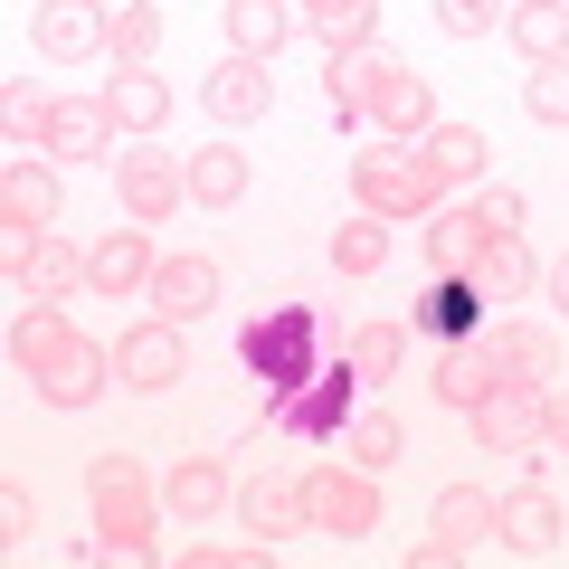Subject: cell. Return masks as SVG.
Returning a JSON list of instances; mask_svg holds the SVG:
<instances>
[{"label": "cell", "mask_w": 569, "mask_h": 569, "mask_svg": "<svg viewBox=\"0 0 569 569\" xmlns=\"http://www.w3.org/2000/svg\"><path fill=\"white\" fill-rule=\"evenodd\" d=\"M39 142L58 162H114V114H104V96H58Z\"/></svg>", "instance_id": "cell-15"}, {"label": "cell", "mask_w": 569, "mask_h": 569, "mask_svg": "<svg viewBox=\"0 0 569 569\" xmlns=\"http://www.w3.org/2000/svg\"><path fill=\"white\" fill-rule=\"evenodd\" d=\"M96 503V541H104V560H162V493L152 485H104V493H86Z\"/></svg>", "instance_id": "cell-5"}, {"label": "cell", "mask_w": 569, "mask_h": 569, "mask_svg": "<svg viewBox=\"0 0 569 569\" xmlns=\"http://www.w3.org/2000/svg\"><path fill=\"white\" fill-rule=\"evenodd\" d=\"M142 295H152V313H162V323H181V332H190L209 305H219V266H209V257H162Z\"/></svg>", "instance_id": "cell-19"}, {"label": "cell", "mask_w": 569, "mask_h": 569, "mask_svg": "<svg viewBox=\"0 0 569 569\" xmlns=\"http://www.w3.org/2000/svg\"><path fill=\"white\" fill-rule=\"evenodd\" d=\"M219 503H238V485H228V466H219V456H181V466L162 475V512H171V522H190V531H200Z\"/></svg>", "instance_id": "cell-22"}, {"label": "cell", "mask_w": 569, "mask_h": 569, "mask_svg": "<svg viewBox=\"0 0 569 569\" xmlns=\"http://www.w3.org/2000/svg\"><path fill=\"white\" fill-rule=\"evenodd\" d=\"M418 152H427V171H437L447 190H466V181H485V152H493V142L475 133V123H427Z\"/></svg>", "instance_id": "cell-29"}, {"label": "cell", "mask_w": 569, "mask_h": 569, "mask_svg": "<svg viewBox=\"0 0 569 569\" xmlns=\"http://www.w3.org/2000/svg\"><path fill=\"white\" fill-rule=\"evenodd\" d=\"M475 247H485V219H475V200H466V209L437 200V209L418 219V266H427V276H466Z\"/></svg>", "instance_id": "cell-21"}, {"label": "cell", "mask_w": 569, "mask_h": 569, "mask_svg": "<svg viewBox=\"0 0 569 569\" xmlns=\"http://www.w3.org/2000/svg\"><path fill=\"white\" fill-rule=\"evenodd\" d=\"M380 48H332L323 58V104H332V123H361L370 114V86H380Z\"/></svg>", "instance_id": "cell-28"}, {"label": "cell", "mask_w": 569, "mask_h": 569, "mask_svg": "<svg viewBox=\"0 0 569 569\" xmlns=\"http://www.w3.org/2000/svg\"><path fill=\"white\" fill-rule=\"evenodd\" d=\"M408 332H427V342H475V332H485V295H475V276H437Z\"/></svg>", "instance_id": "cell-25"}, {"label": "cell", "mask_w": 569, "mask_h": 569, "mask_svg": "<svg viewBox=\"0 0 569 569\" xmlns=\"http://www.w3.org/2000/svg\"><path fill=\"white\" fill-rule=\"evenodd\" d=\"M200 104H209L219 123H266V104H276V77H266V58H238V48H228V58L209 67Z\"/></svg>", "instance_id": "cell-18"}, {"label": "cell", "mask_w": 569, "mask_h": 569, "mask_svg": "<svg viewBox=\"0 0 569 569\" xmlns=\"http://www.w3.org/2000/svg\"><path fill=\"white\" fill-rule=\"evenodd\" d=\"M541 284H550V305H560V313H569V257H560V266H550V276H541Z\"/></svg>", "instance_id": "cell-46"}, {"label": "cell", "mask_w": 569, "mask_h": 569, "mask_svg": "<svg viewBox=\"0 0 569 569\" xmlns=\"http://www.w3.org/2000/svg\"><path fill=\"white\" fill-rule=\"evenodd\" d=\"M114 200H123V219L162 228L171 209L190 200V162H181V152H162V142H133V152H114Z\"/></svg>", "instance_id": "cell-4"}, {"label": "cell", "mask_w": 569, "mask_h": 569, "mask_svg": "<svg viewBox=\"0 0 569 569\" xmlns=\"http://www.w3.org/2000/svg\"><path fill=\"white\" fill-rule=\"evenodd\" d=\"M475 219H485V238H522V190L485 181V190H475Z\"/></svg>", "instance_id": "cell-42"}, {"label": "cell", "mask_w": 569, "mask_h": 569, "mask_svg": "<svg viewBox=\"0 0 569 569\" xmlns=\"http://www.w3.org/2000/svg\"><path fill=\"white\" fill-rule=\"evenodd\" d=\"M427 389H437L447 408H466V418H475V408L503 389V370H493L485 332H475V342H437V361H427Z\"/></svg>", "instance_id": "cell-17"}, {"label": "cell", "mask_w": 569, "mask_h": 569, "mask_svg": "<svg viewBox=\"0 0 569 569\" xmlns=\"http://www.w3.org/2000/svg\"><path fill=\"white\" fill-rule=\"evenodd\" d=\"M342 361H351V380H361V389H389V380H399V361H408V323H351L342 332Z\"/></svg>", "instance_id": "cell-30"}, {"label": "cell", "mask_w": 569, "mask_h": 569, "mask_svg": "<svg viewBox=\"0 0 569 569\" xmlns=\"http://www.w3.org/2000/svg\"><path fill=\"white\" fill-rule=\"evenodd\" d=\"M29 39H39L48 67H77V58H96V48H114V10H104V0H39Z\"/></svg>", "instance_id": "cell-6"}, {"label": "cell", "mask_w": 569, "mask_h": 569, "mask_svg": "<svg viewBox=\"0 0 569 569\" xmlns=\"http://www.w3.org/2000/svg\"><path fill=\"white\" fill-rule=\"evenodd\" d=\"M466 276H475V295H485V305H522L531 284H541V266H531V247H522V238H485Z\"/></svg>", "instance_id": "cell-27"}, {"label": "cell", "mask_w": 569, "mask_h": 569, "mask_svg": "<svg viewBox=\"0 0 569 569\" xmlns=\"http://www.w3.org/2000/svg\"><path fill=\"white\" fill-rule=\"evenodd\" d=\"M456 560H466V550H456V541H447L437 522H427L418 541H408V569H456Z\"/></svg>", "instance_id": "cell-45"}, {"label": "cell", "mask_w": 569, "mask_h": 569, "mask_svg": "<svg viewBox=\"0 0 569 569\" xmlns=\"http://www.w3.org/2000/svg\"><path fill=\"white\" fill-rule=\"evenodd\" d=\"M152 238H142V219L133 228H104L96 247H86V284H96V295H142V284H152Z\"/></svg>", "instance_id": "cell-20"}, {"label": "cell", "mask_w": 569, "mask_h": 569, "mask_svg": "<svg viewBox=\"0 0 569 569\" xmlns=\"http://www.w3.org/2000/svg\"><path fill=\"white\" fill-rule=\"evenodd\" d=\"M48 104H58V96H39V86H10V96H0V123H10V142H39V133H48Z\"/></svg>", "instance_id": "cell-41"}, {"label": "cell", "mask_w": 569, "mask_h": 569, "mask_svg": "<svg viewBox=\"0 0 569 569\" xmlns=\"http://www.w3.org/2000/svg\"><path fill=\"white\" fill-rule=\"evenodd\" d=\"M370 123H380L389 142H418L427 123H447V114H437V77H418V67L389 58V67H380V86H370Z\"/></svg>", "instance_id": "cell-13"}, {"label": "cell", "mask_w": 569, "mask_h": 569, "mask_svg": "<svg viewBox=\"0 0 569 569\" xmlns=\"http://www.w3.org/2000/svg\"><path fill=\"white\" fill-rule=\"evenodd\" d=\"M485 351H493V370L522 380V389H550V380H560V342H550L541 323H485Z\"/></svg>", "instance_id": "cell-24"}, {"label": "cell", "mask_w": 569, "mask_h": 569, "mask_svg": "<svg viewBox=\"0 0 569 569\" xmlns=\"http://www.w3.org/2000/svg\"><path fill=\"white\" fill-rule=\"evenodd\" d=\"M380 266H389V219L380 209H351L332 228V276H380Z\"/></svg>", "instance_id": "cell-35"}, {"label": "cell", "mask_w": 569, "mask_h": 569, "mask_svg": "<svg viewBox=\"0 0 569 569\" xmlns=\"http://www.w3.org/2000/svg\"><path fill=\"white\" fill-rule=\"evenodd\" d=\"M295 29H305L295 0H228V48H238V58H266V67H276V48L295 39Z\"/></svg>", "instance_id": "cell-26"}, {"label": "cell", "mask_w": 569, "mask_h": 569, "mask_svg": "<svg viewBox=\"0 0 569 569\" xmlns=\"http://www.w3.org/2000/svg\"><path fill=\"white\" fill-rule=\"evenodd\" d=\"M295 10H305V29L323 39V58L332 48H370L380 39V0H295Z\"/></svg>", "instance_id": "cell-32"}, {"label": "cell", "mask_w": 569, "mask_h": 569, "mask_svg": "<svg viewBox=\"0 0 569 569\" xmlns=\"http://www.w3.org/2000/svg\"><path fill=\"white\" fill-rule=\"evenodd\" d=\"M437 29L447 39H493L503 29V0H437Z\"/></svg>", "instance_id": "cell-40"}, {"label": "cell", "mask_w": 569, "mask_h": 569, "mask_svg": "<svg viewBox=\"0 0 569 569\" xmlns=\"http://www.w3.org/2000/svg\"><path fill=\"white\" fill-rule=\"evenodd\" d=\"M104 380H114V351H104V342H86V332H67V342L48 351V370H39L29 389H39L48 408H96V399H104Z\"/></svg>", "instance_id": "cell-11"}, {"label": "cell", "mask_w": 569, "mask_h": 569, "mask_svg": "<svg viewBox=\"0 0 569 569\" xmlns=\"http://www.w3.org/2000/svg\"><path fill=\"white\" fill-rule=\"evenodd\" d=\"M238 531L247 541H295V531H313V512H305V475H247L238 485Z\"/></svg>", "instance_id": "cell-9"}, {"label": "cell", "mask_w": 569, "mask_h": 569, "mask_svg": "<svg viewBox=\"0 0 569 569\" xmlns=\"http://www.w3.org/2000/svg\"><path fill=\"white\" fill-rule=\"evenodd\" d=\"M114 380H133V389H181L190 380V342H181V323H133V332H114Z\"/></svg>", "instance_id": "cell-8"}, {"label": "cell", "mask_w": 569, "mask_h": 569, "mask_svg": "<svg viewBox=\"0 0 569 569\" xmlns=\"http://www.w3.org/2000/svg\"><path fill=\"white\" fill-rule=\"evenodd\" d=\"M305 512H313V531H323V541H370V531H380V475L370 466H313L305 475Z\"/></svg>", "instance_id": "cell-3"}, {"label": "cell", "mask_w": 569, "mask_h": 569, "mask_svg": "<svg viewBox=\"0 0 569 569\" xmlns=\"http://www.w3.org/2000/svg\"><path fill=\"white\" fill-rule=\"evenodd\" d=\"M238 361L266 380V399H295V389H305L313 370H323V361H313V313H305V305L257 313V323L238 332Z\"/></svg>", "instance_id": "cell-2"}, {"label": "cell", "mask_w": 569, "mask_h": 569, "mask_svg": "<svg viewBox=\"0 0 569 569\" xmlns=\"http://www.w3.org/2000/svg\"><path fill=\"white\" fill-rule=\"evenodd\" d=\"M67 332H77V323H67V305H29L20 323H10V361H20V380H39L48 351H58Z\"/></svg>", "instance_id": "cell-37"}, {"label": "cell", "mask_w": 569, "mask_h": 569, "mask_svg": "<svg viewBox=\"0 0 569 569\" xmlns=\"http://www.w3.org/2000/svg\"><path fill=\"white\" fill-rule=\"evenodd\" d=\"M190 200L200 209H238L247 200V152L238 142H200V152H190Z\"/></svg>", "instance_id": "cell-33"}, {"label": "cell", "mask_w": 569, "mask_h": 569, "mask_svg": "<svg viewBox=\"0 0 569 569\" xmlns=\"http://www.w3.org/2000/svg\"><path fill=\"white\" fill-rule=\"evenodd\" d=\"M493 541H503L512 560H550V550H560V503H550V485L493 493Z\"/></svg>", "instance_id": "cell-12"}, {"label": "cell", "mask_w": 569, "mask_h": 569, "mask_svg": "<svg viewBox=\"0 0 569 569\" xmlns=\"http://www.w3.org/2000/svg\"><path fill=\"white\" fill-rule=\"evenodd\" d=\"M427 522L447 531L456 550H485V541H493V493H485V485H447V493H437V512H427Z\"/></svg>", "instance_id": "cell-36"}, {"label": "cell", "mask_w": 569, "mask_h": 569, "mask_svg": "<svg viewBox=\"0 0 569 569\" xmlns=\"http://www.w3.org/2000/svg\"><path fill=\"white\" fill-rule=\"evenodd\" d=\"M351 399H361L351 361L342 370H313L295 399H276V427H284V437H305V447H323V437H342V427H351Z\"/></svg>", "instance_id": "cell-7"}, {"label": "cell", "mask_w": 569, "mask_h": 569, "mask_svg": "<svg viewBox=\"0 0 569 569\" xmlns=\"http://www.w3.org/2000/svg\"><path fill=\"white\" fill-rule=\"evenodd\" d=\"M10 284H20L29 305H67L86 284V257L58 238V228H39V238H10Z\"/></svg>", "instance_id": "cell-10"}, {"label": "cell", "mask_w": 569, "mask_h": 569, "mask_svg": "<svg viewBox=\"0 0 569 569\" xmlns=\"http://www.w3.org/2000/svg\"><path fill=\"white\" fill-rule=\"evenodd\" d=\"M503 39L522 48L531 67H541V58H569V0H512V10H503Z\"/></svg>", "instance_id": "cell-31"}, {"label": "cell", "mask_w": 569, "mask_h": 569, "mask_svg": "<svg viewBox=\"0 0 569 569\" xmlns=\"http://www.w3.org/2000/svg\"><path fill=\"white\" fill-rule=\"evenodd\" d=\"M152 48H162V10H152V0H123V10H114V58L123 67H152Z\"/></svg>", "instance_id": "cell-38"}, {"label": "cell", "mask_w": 569, "mask_h": 569, "mask_svg": "<svg viewBox=\"0 0 569 569\" xmlns=\"http://www.w3.org/2000/svg\"><path fill=\"white\" fill-rule=\"evenodd\" d=\"M475 447L485 456H541V389L503 380L485 408H475Z\"/></svg>", "instance_id": "cell-14"}, {"label": "cell", "mask_w": 569, "mask_h": 569, "mask_svg": "<svg viewBox=\"0 0 569 569\" xmlns=\"http://www.w3.org/2000/svg\"><path fill=\"white\" fill-rule=\"evenodd\" d=\"M351 200L380 209V219L399 228V219H427V209L447 200V181L427 171L418 142H380V152H361V162H351Z\"/></svg>", "instance_id": "cell-1"}, {"label": "cell", "mask_w": 569, "mask_h": 569, "mask_svg": "<svg viewBox=\"0 0 569 569\" xmlns=\"http://www.w3.org/2000/svg\"><path fill=\"white\" fill-rule=\"evenodd\" d=\"M541 456H569V389H541Z\"/></svg>", "instance_id": "cell-44"}, {"label": "cell", "mask_w": 569, "mask_h": 569, "mask_svg": "<svg viewBox=\"0 0 569 569\" xmlns=\"http://www.w3.org/2000/svg\"><path fill=\"white\" fill-rule=\"evenodd\" d=\"M342 456L351 466H370V475H389L408 456V427L389 418V408H351V427H342Z\"/></svg>", "instance_id": "cell-34"}, {"label": "cell", "mask_w": 569, "mask_h": 569, "mask_svg": "<svg viewBox=\"0 0 569 569\" xmlns=\"http://www.w3.org/2000/svg\"><path fill=\"white\" fill-rule=\"evenodd\" d=\"M522 114L531 123H569V58H541L522 77Z\"/></svg>", "instance_id": "cell-39"}, {"label": "cell", "mask_w": 569, "mask_h": 569, "mask_svg": "<svg viewBox=\"0 0 569 569\" xmlns=\"http://www.w3.org/2000/svg\"><path fill=\"white\" fill-rule=\"evenodd\" d=\"M96 96H104V114H114V133H133V142H152L171 123V86L152 77V67H123L114 58V77H104Z\"/></svg>", "instance_id": "cell-16"}, {"label": "cell", "mask_w": 569, "mask_h": 569, "mask_svg": "<svg viewBox=\"0 0 569 569\" xmlns=\"http://www.w3.org/2000/svg\"><path fill=\"white\" fill-rule=\"evenodd\" d=\"M0 228H10V238H39V228H58V171H39L29 152L0 171Z\"/></svg>", "instance_id": "cell-23"}, {"label": "cell", "mask_w": 569, "mask_h": 569, "mask_svg": "<svg viewBox=\"0 0 569 569\" xmlns=\"http://www.w3.org/2000/svg\"><path fill=\"white\" fill-rule=\"evenodd\" d=\"M0 531L10 541H39V493L29 485H0Z\"/></svg>", "instance_id": "cell-43"}]
</instances>
